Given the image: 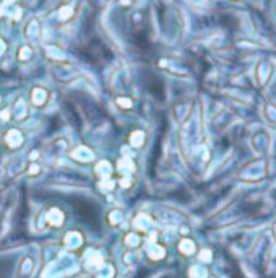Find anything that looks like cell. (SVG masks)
<instances>
[{"mask_svg": "<svg viewBox=\"0 0 276 278\" xmlns=\"http://www.w3.org/2000/svg\"><path fill=\"white\" fill-rule=\"evenodd\" d=\"M117 104L127 109V107H132V101H130V99H122V98H120V99H117Z\"/></svg>", "mask_w": 276, "mask_h": 278, "instance_id": "1", "label": "cell"}, {"mask_svg": "<svg viewBox=\"0 0 276 278\" xmlns=\"http://www.w3.org/2000/svg\"><path fill=\"white\" fill-rule=\"evenodd\" d=\"M0 116H3V121H7L8 119V111H3V114H0Z\"/></svg>", "mask_w": 276, "mask_h": 278, "instance_id": "2", "label": "cell"}, {"mask_svg": "<svg viewBox=\"0 0 276 278\" xmlns=\"http://www.w3.org/2000/svg\"><path fill=\"white\" fill-rule=\"evenodd\" d=\"M29 173H31V174H36V173H37V168H36V166H33Z\"/></svg>", "mask_w": 276, "mask_h": 278, "instance_id": "3", "label": "cell"}]
</instances>
